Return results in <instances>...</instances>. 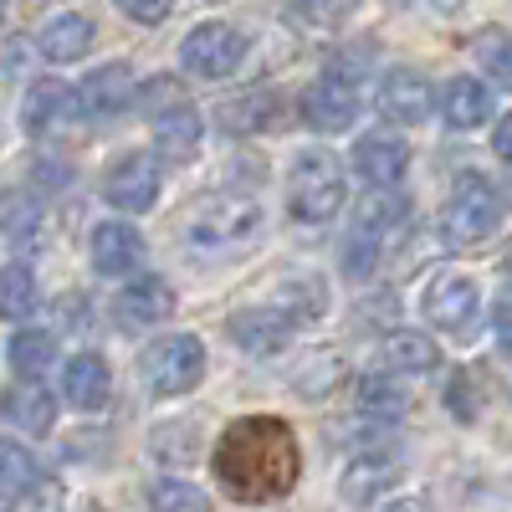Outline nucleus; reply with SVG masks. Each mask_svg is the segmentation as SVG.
Instances as JSON below:
<instances>
[{
  "mask_svg": "<svg viewBox=\"0 0 512 512\" xmlns=\"http://www.w3.org/2000/svg\"><path fill=\"white\" fill-rule=\"evenodd\" d=\"M31 313H36V272L26 262H11L0 272V318L26 323Z\"/></svg>",
  "mask_w": 512,
  "mask_h": 512,
  "instance_id": "c85d7f7f",
  "label": "nucleus"
},
{
  "mask_svg": "<svg viewBox=\"0 0 512 512\" xmlns=\"http://www.w3.org/2000/svg\"><path fill=\"white\" fill-rule=\"evenodd\" d=\"M497 344L507 349V308H502V303H497Z\"/></svg>",
  "mask_w": 512,
  "mask_h": 512,
  "instance_id": "a19ab883",
  "label": "nucleus"
},
{
  "mask_svg": "<svg viewBox=\"0 0 512 512\" xmlns=\"http://www.w3.org/2000/svg\"><path fill=\"white\" fill-rule=\"evenodd\" d=\"M0 512H62V487L16 446L0 441Z\"/></svg>",
  "mask_w": 512,
  "mask_h": 512,
  "instance_id": "39448f33",
  "label": "nucleus"
},
{
  "mask_svg": "<svg viewBox=\"0 0 512 512\" xmlns=\"http://www.w3.org/2000/svg\"><path fill=\"white\" fill-rule=\"evenodd\" d=\"M0 21H6V0H0Z\"/></svg>",
  "mask_w": 512,
  "mask_h": 512,
  "instance_id": "37998d69",
  "label": "nucleus"
},
{
  "mask_svg": "<svg viewBox=\"0 0 512 512\" xmlns=\"http://www.w3.org/2000/svg\"><path fill=\"white\" fill-rule=\"evenodd\" d=\"M195 149H200V113L190 108V98L175 103V108H164V113H154V154L159 159L185 164Z\"/></svg>",
  "mask_w": 512,
  "mask_h": 512,
  "instance_id": "aec40b11",
  "label": "nucleus"
},
{
  "mask_svg": "<svg viewBox=\"0 0 512 512\" xmlns=\"http://www.w3.org/2000/svg\"><path fill=\"white\" fill-rule=\"evenodd\" d=\"M379 113L390 118L395 128H415V123H425L431 118V82H425L420 72H410V67H395V72H384V82H379Z\"/></svg>",
  "mask_w": 512,
  "mask_h": 512,
  "instance_id": "ddd939ff",
  "label": "nucleus"
},
{
  "mask_svg": "<svg viewBox=\"0 0 512 512\" xmlns=\"http://www.w3.org/2000/svg\"><path fill=\"white\" fill-rule=\"evenodd\" d=\"M108 390H113V374L98 354H72L67 369H62V395L77 405V410H103L108 405Z\"/></svg>",
  "mask_w": 512,
  "mask_h": 512,
  "instance_id": "412c9836",
  "label": "nucleus"
},
{
  "mask_svg": "<svg viewBox=\"0 0 512 512\" xmlns=\"http://www.w3.org/2000/svg\"><path fill=\"white\" fill-rule=\"evenodd\" d=\"M425 318H431L441 333H456V338H472V323L482 313V292L466 272H441L431 287H425Z\"/></svg>",
  "mask_w": 512,
  "mask_h": 512,
  "instance_id": "6e6552de",
  "label": "nucleus"
},
{
  "mask_svg": "<svg viewBox=\"0 0 512 512\" xmlns=\"http://www.w3.org/2000/svg\"><path fill=\"white\" fill-rule=\"evenodd\" d=\"M405 216H410V200H400L395 185H374V195H364L354 205V231L374 236L379 246H390V236L405 226Z\"/></svg>",
  "mask_w": 512,
  "mask_h": 512,
  "instance_id": "4be33fe9",
  "label": "nucleus"
},
{
  "mask_svg": "<svg viewBox=\"0 0 512 512\" xmlns=\"http://www.w3.org/2000/svg\"><path fill=\"white\" fill-rule=\"evenodd\" d=\"M395 512V507H390ZM400 512H420V502H400Z\"/></svg>",
  "mask_w": 512,
  "mask_h": 512,
  "instance_id": "79ce46f5",
  "label": "nucleus"
},
{
  "mask_svg": "<svg viewBox=\"0 0 512 512\" xmlns=\"http://www.w3.org/2000/svg\"><path fill=\"white\" fill-rule=\"evenodd\" d=\"M180 236L205 251V256H226V251H241L262 236V205L246 200V195H231V190H216V195H200L190 210H185V226Z\"/></svg>",
  "mask_w": 512,
  "mask_h": 512,
  "instance_id": "f03ea898",
  "label": "nucleus"
},
{
  "mask_svg": "<svg viewBox=\"0 0 512 512\" xmlns=\"http://www.w3.org/2000/svg\"><path fill=\"white\" fill-rule=\"evenodd\" d=\"M303 118L318 128V134H344V128L359 123V88L349 77H338V72L318 77L313 88L303 93Z\"/></svg>",
  "mask_w": 512,
  "mask_h": 512,
  "instance_id": "9d476101",
  "label": "nucleus"
},
{
  "mask_svg": "<svg viewBox=\"0 0 512 512\" xmlns=\"http://www.w3.org/2000/svg\"><path fill=\"white\" fill-rule=\"evenodd\" d=\"M272 297H277V313H287L292 323H313L328 313V282L313 272H287Z\"/></svg>",
  "mask_w": 512,
  "mask_h": 512,
  "instance_id": "393cba45",
  "label": "nucleus"
},
{
  "mask_svg": "<svg viewBox=\"0 0 512 512\" xmlns=\"http://www.w3.org/2000/svg\"><path fill=\"white\" fill-rule=\"evenodd\" d=\"M139 262H144V236L134 226L103 221L93 231V267L103 277H128V272H139Z\"/></svg>",
  "mask_w": 512,
  "mask_h": 512,
  "instance_id": "6ab92c4d",
  "label": "nucleus"
},
{
  "mask_svg": "<svg viewBox=\"0 0 512 512\" xmlns=\"http://www.w3.org/2000/svg\"><path fill=\"white\" fill-rule=\"evenodd\" d=\"M169 313H175V287L164 277H139L113 297V323L128 328V333H144V328L164 323Z\"/></svg>",
  "mask_w": 512,
  "mask_h": 512,
  "instance_id": "9b49d317",
  "label": "nucleus"
},
{
  "mask_svg": "<svg viewBox=\"0 0 512 512\" xmlns=\"http://www.w3.org/2000/svg\"><path fill=\"white\" fill-rule=\"evenodd\" d=\"M241 57H246V36L226 21H205L180 41V62L195 77H231L241 67Z\"/></svg>",
  "mask_w": 512,
  "mask_h": 512,
  "instance_id": "0eeeda50",
  "label": "nucleus"
},
{
  "mask_svg": "<svg viewBox=\"0 0 512 512\" xmlns=\"http://www.w3.org/2000/svg\"><path fill=\"white\" fill-rule=\"evenodd\" d=\"M446 405H451V415L466 420V425L482 415V390H477V374H472V369L451 374V384H446Z\"/></svg>",
  "mask_w": 512,
  "mask_h": 512,
  "instance_id": "f704fd0d",
  "label": "nucleus"
},
{
  "mask_svg": "<svg viewBox=\"0 0 512 512\" xmlns=\"http://www.w3.org/2000/svg\"><path fill=\"white\" fill-rule=\"evenodd\" d=\"M103 195L118 205V210H149L159 200V159L149 154H123L108 180H103Z\"/></svg>",
  "mask_w": 512,
  "mask_h": 512,
  "instance_id": "4468645a",
  "label": "nucleus"
},
{
  "mask_svg": "<svg viewBox=\"0 0 512 512\" xmlns=\"http://www.w3.org/2000/svg\"><path fill=\"white\" fill-rule=\"evenodd\" d=\"M344 374H349L344 354L318 349V354H308L303 364L292 369V390H297V395H308V400H323V395H333L338 384H344Z\"/></svg>",
  "mask_w": 512,
  "mask_h": 512,
  "instance_id": "a878e982",
  "label": "nucleus"
},
{
  "mask_svg": "<svg viewBox=\"0 0 512 512\" xmlns=\"http://www.w3.org/2000/svg\"><path fill=\"white\" fill-rule=\"evenodd\" d=\"M344 164H338L328 149H308L292 159L287 175V210L297 226H328L338 210H344Z\"/></svg>",
  "mask_w": 512,
  "mask_h": 512,
  "instance_id": "7ed1b4c3",
  "label": "nucleus"
},
{
  "mask_svg": "<svg viewBox=\"0 0 512 512\" xmlns=\"http://www.w3.org/2000/svg\"><path fill=\"white\" fill-rule=\"evenodd\" d=\"M359 405H364V415L400 420V415L410 410V395L395 384V374H364V379H359Z\"/></svg>",
  "mask_w": 512,
  "mask_h": 512,
  "instance_id": "c756f323",
  "label": "nucleus"
},
{
  "mask_svg": "<svg viewBox=\"0 0 512 512\" xmlns=\"http://www.w3.org/2000/svg\"><path fill=\"white\" fill-rule=\"evenodd\" d=\"M77 88H67V82H31V93L21 103V128L31 139H52V134H67V128L77 123Z\"/></svg>",
  "mask_w": 512,
  "mask_h": 512,
  "instance_id": "1a4fd4ad",
  "label": "nucleus"
},
{
  "mask_svg": "<svg viewBox=\"0 0 512 512\" xmlns=\"http://www.w3.org/2000/svg\"><path fill=\"white\" fill-rule=\"evenodd\" d=\"M221 128L226 134H277V128L287 123V103L277 88H251L231 103H221Z\"/></svg>",
  "mask_w": 512,
  "mask_h": 512,
  "instance_id": "2eb2a0df",
  "label": "nucleus"
},
{
  "mask_svg": "<svg viewBox=\"0 0 512 512\" xmlns=\"http://www.w3.org/2000/svg\"><path fill=\"white\" fill-rule=\"evenodd\" d=\"M492 113V93L482 88L477 77H451L441 88V118L451 128H461V134H472V128H482Z\"/></svg>",
  "mask_w": 512,
  "mask_h": 512,
  "instance_id": "b1692460",
  "label": "nucleus"
},
{
  "mask_svg": "<svg viewBox=\"0 0 512 512\" xmlns=\"http://www.w3.org/2000/svg\"><path fill=\"white\" fill-rule=\"evenodd\" d=\"M134 98L144 103V113H164V108L185 103V93H180V82H175V77H154V82H144V88H134Z\"/></svg>",
  "mask_w": 512,
  "mask_h": 512,
  "instance_id": "e433bc0d",
  "label": "nucleus"
},
{
  "mask_svg": "<svg viewBox=\"0 0 512 512\" xmlns=\"http://www.w3.org/2000/svg\"><path fill=\"white\" fill-rule=\"evenodd\" d=\"M497 221H502V195H497V185H492L487 175H461L456 190H451V200H446V216H441L446 236H451L456 246H472V241H487V236L497 231Z\"/></svg>",
  "mask_w": 512,
  "mask_h": 512,
  "instance_id": "423d86ee",
  "label": "nucleus"
},
{
  "mask_svg": "<svg viewBox=\"0 0 512 512\" xmlns=\"http://www.w3.org/2000/svg\"><path fill=\"white\" fill-rule=\"evenodd\" d=\"M200 456V425L190 420H169L149 436V461H164V466H185Z\"/></svg>",
  "mask_w": 512,
  "mask_h": 512,
  "instance_id": "cd10ccee",
  "label": "nucleus"
},
{
  "mask_svg": "<svg viewBox=\"0 0 512 512\" xmlns=\"http://www.w3.org/2000/svg\"><path fill=\"white\" fill-rule=\"evenodd\" d=\"M410 169V144L400 134H364L354 144V175L369 185H400Z\"/></svg>",
  "mask_w": 512,
  "mask_h": 512,
  "instance_id": "f3484780",
  "label": "nucleus"
},
{
  "mask_svg": "<svg viewBox=\"0 0 512 512\" xmlns=\"http://www.w3.org/2000/svg\"><path fill=\"white\" fill-rule=\"evenodd\" d=\"M57 359V344H52V333H41V328H26L11 338V369L16 374H47V364Z\"/></svg>",
  "mask_w": 512,
  "mask_h": 512,
  "instance_id": "7c9ffc66",
  "label": "nucleus"
},
{
  "mask_svg": "<svg viewBox=\"0 0 512 512\" xmlns=\"http://www.w3.org/2000/svg\"><path fill=\"white\" fill-rule=\"evenodd\" d=\"M395 482V466L390 461H354V472L344 477V492H349V502H364V497H374L379 487H390Z\"/></svg>",
  "mask_w": 512,
  "mask_h": 512,
  "instance_id": "72a5a7b5",
  "label": "nucleus"
},
{
  "mask_svg": "<svg viewBox=\"0 0 512 512\" xmlns=\"http://www.w3.org/2000/svg\"><path fill=\"white\" fill-rule=\"evenodd\" d=\"M379 256H384V246L374 241V236H364V231H349V241H344V272L349 277H369L374 267H379Z\"/></svg>",
  "mask_w": 512,
  "mask_h": 512,
  "instance_id": "c9c22d12",
  "label": "nucleus"
},
{
  "mask_svg": "<svg viewBox=\"0 0 512 512\" xmlns=\"http://www.w3.org/2000/svg\"><path fill=\"white\" fill-rule=\"evenodd\" d=\"M425 6L441 11V16H451V11H461V6H466V0H425Z\"/></svg>",
  "mask_w": 512,
  "mask_h": 512,
  "instance_id": "ea45409f",
  "label": "nucleus"
},
{
  "mask_svg": "<svg viewBox=\"0 0 512 512\" xmlns=\"http://www.w3.org/2000/svg\"><path fill=\"white\" fill-rule=\"evenodd\" d=\"M0 226L11 231L16 246H41L47 241V210H36L26 200H6V210H0Z\"/></svg>",
  "mask_w": 512,
  "mask_h": 512,
  "instance_id": "473e14b6",
  "label": "nucleus"
},
{
  "mask_svg": "<svg viewBox=\"0 0 512 512\" xmlns=\"http://www.w3.org/2000/svg\"><path fill=\"white\" fill-rule=\"evenodd\" d=\"M118 11L139 26H159L169 11H175V0H118Z\"/></svg>",
  "mask_w": 512,
  "mask_h": 512,
  "instance_id": "4c0bfd02",
  "label": "nucleus"
},
{
  "mask_svg": "<svg viewBox=\"0 0 512 512\" xmlns=\"http://www.w3.org/2000/svg\"><path fill=\"white\" fill-rule=\"evenodd\" d=\"M36 47H41V57L57 62V67H62V62H77V57H88V47H93V21L77 16V11L52 16L47 26H41Z\"/></svg>",
  "mask_w": 512,
  "mask_h": 512,
  "instance_id": "5701e85b",
  "label": "nucleus"
},
{
  "mask_svg": "<svg viewBox=\"0 0 512 512\" xmlns=\"http://www.w3.org/2000/svg\"><path fill=\"white\" fill-rule=\"evenodd\" d=\"M139 379L154 395H190L205 379V344L195 333H164L139 354Z\"/></svg>",
  "mask_w": 512,
  "mask_h": 512,
  "instance_id": "20e7f679",
  "label": "nucleus"
},
{
  "mask_svg": "<svg viewBox=\"0 0 512 512\" xmlns=\"http://www.w3.org/2000/svg\"><path fill=\"white\" fill-rule=\"evenodd\" d=\"M210 466H216V482L236 502H246V507L282 502L297 487V477H303V446H297L287 420H277V415H246V420H236L231 431L216 441Z\"/></svg>",
  "mask_w": 512,
  "mask_h": 512,
  "instance_id": "f257e3e1",
  "label": "nucleus"
},
{
  "mask_svg": "<svg viewBox=\"0 0 512 512\" xmlns=\"http://www.w3.org/2000/svg\"><path fill=\"white\" fill-rule=\"evenodd\" d=\"M384 359L395 364V374H431V369L441 364V349H436L425 333L395 328L390 338H384Z\"/></svg>",
  "mask_w": 512,
  "mask_h": 512,
  "instance_id": "bb28decb",
  "label": "nucleus"
},
{
  "mask_svg": "<svg viewBox=\"0 0 512 512\" xmlns=\"http://www.w3.org/2000/svg\"><path fill=\"white\" fill-rule=\"evenodd\" d=\"M149 507H154V512H210V497H205L195 482L164 477V482L149 487Z\"/></svg>",
  "mask_w": 512,
  "mask_h": 512,
  "instance_id": "2f4dec72",
  "label": "nucleus"
},
{
  "mask_svg": "<svg viewBox=\"0 0 512 512\" xmlns=\"http://www.w3.org/2000/svg\"><path fill=\"white\" fill-rule=\"evenodd\" d=\"M292 328H297V323H292L287 313H277V308H241V313H231V323H226L231 344L246 349V354H256V359L282 354V349L292 344Z\"/></svg>",
  "mask_w": 512,
  "mask_h": 512,
  "instance_id": "f8f14e48",
  "label": "nucleus"
},
{
  "mask_svg": "<svg viewBox=\"0 0 512 512\" xmlns=\"http://www.w3.org/2000/svg\"><path fill=\"white\" fill-rule=\"evenodd\" d=\"M134 72H128L123 62H108V67H98V72H88V82L77 88V108L82 113H93V118H113V113H123L128 103H134Z\"/></svg>",
  "mask_w": 512,
  "mask_h": 512,
  "instance_id": "a211bd4d",
  "label": "nucleus"
},
{
  "mask_svg": "<svg viewBox=\"0 0 512 512\" xmlns=\"http://www.w3.org/2000/svg\"><path fill=\"white\" fill-rule=\"evenodd\" d=\"M0 415H6L16 431L26 436H47L57 425V400L47 395V384H41L36 374H21L6 395H0Z\"/></svg>",
  "mask_w": 512,
  "mask_h": 512,
  "instance_id": "dca6fc26",
  "label": "nucleus"
},
{
  "mask_svg": "<svg viewBox=\"0 0 512 512\" xmlns=\"http://www.w3.org/2000/svg\"><path fill=\"white\" fill-rule=\"evenodd\" d=\"M482 57H487L492 77H497V82H507V52H502V36H497V31H487V41H482Z\"/></svg>",
  "mask_w": 512,
  "mask_h": 512,
  "instance_id": "58836bf2",
  "label": "nucleus"
}]
</instances>
